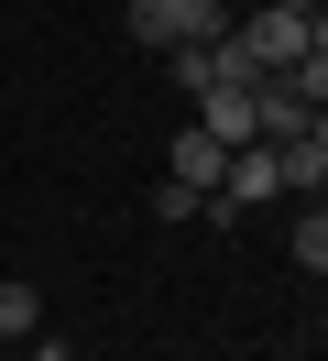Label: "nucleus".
<instances>
[{
    "mask_svg": "<svg viewBox=\"0 0 328 361\" xmlns=\"http://www.w3.org/2000/svg\"><path fill=\"white\" fill-rule=\"evenodd\" d=\"M0 350H11V339H0Z\"/></svg>",
    "mask_w": 328,
    "mask_h": 361,
    "instance_id": "nucleus-8",
    "label": "nucleus"
},
{
    "mask_svg": "<svg viewBox=\"0 0 328 361\" xmlns=\"http://www.w3.org/2000/svg\"><path fill=\"white\" fill-rule=\"evenodd\" d=\"M219 176H230V142H208L186 121V132H175V186H197V197H219Z\"/></svg>",
    "mask_w": 328,
    "mask_h": 361,
    "instance_id": "nucleus-2",
    "label": "nucleus"
},
{
    "mask_svg": "<svg viewBox=\"0 0 328 361\" xmlns=\"http://www.w3.org/2000/svg\"><path fill=\"white\" fill-rule=\"evenodd\" d=\"M296 263L328 274V208H317V197H306V219H296Z\"/></svg>",
    "mask_w": 328,
    "mask_h": 361,
    "instance_id": "nucleus-4",
    "label": "nucleus"
},
{
    "mask_svg": "<svg viewBox=\"0 0 328 361\" xmlns=\"http://www.w3.org/2000/svg\"><path fill=\"white\" fill-rule=\"evenodd\" d=\"M262 11H317V0H262Z\"/></svg>",
    "mask_w": 328,
    "mask_h": 361,
    "instance_id": "nucleus-7",
    "label": "nucleus"
},
{
    "mask_svg": "<svg viewBox=\"0 0 328 361\" xmlns=\"http://www.w3.org/2000/svg\"><path fill=\"white\" fill-rule=\"evenodd\" d=\"M0 361H11V350H0Z\"/></svg>",
    "mask_w": 328,
    "mask_h": 361,
    "instance_id": "nucleus-9",
    "label": "nucleus"
},
{
    "mask_svg": "<svg viewBox=\"0 0 328 361\" xmlns=\"http://www.w3.org/2000/svg\"><path fill=\"white\" fill-rule=\"evenodd\" d=\"M44 329V295L33 285H22V274H11V285H0V339H11V350H22V339H33Z\"/></svg>",
    "mask_w": 328,
    "mask_h": 361,
    "instance_id": "nucleus-3",
    "label": "nucleus"
},
{
    "mask_svg": "<svg viewBox=\"0 0 328 361\" xmlns=\"http://www.w3.org/2000/svg\"><path fill=\"white\" fill-rule=\"evenodd\" d=\"M306 55H328V0H317V11H306Z\"/></svg>",
    "mask_w": 328,
    "mask_h": 361,
    "instance_id": "nucleus-5",
    "label": "nucleus"
},
{
    "mask_svg": "<svg viewBox=\"0 0 328 361\" xmlns=\"http://www.w3.org/2000/svg\"><path fill=\"white\" fill-rule=\"evenodd\" d=\"M33 361H77V350H66V339H44V329H33Z\"/></svg>",
    "mask_w": 328,
    "mask_h": 361,
    "instance_id": "nucleus-6",
    "label": "nucleus"
},
{
    "mask_svg": "<svg viewBox=\"0 0 328 361\" xmlns=\"http://www.w3.org/2000/svg\"><path fill=\"white\" fill-rule=\"evenodd\" d=\"M219 197H230V208L284 197V154H274V142H230V176H219Z\"/></svg>",
    "mask_w": 328,
    "mask_h": 361,
    "instance_id": "nucleus-1",
    "label": "nucleus"
}]
</instances>
